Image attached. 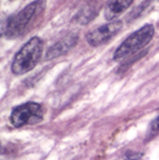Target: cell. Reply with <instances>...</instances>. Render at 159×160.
I'll use <instances>...</instances> for the list:
<instances>
[{
  "label": "cell",
  "instance_id": "4",
  "mask_svg": "<svg viewBox=\"0 0 159 160\" xmlns=\"http://www.w3.org/2000/svg\"><path fill=\"white\" fill-rule=\"evenodd\" d=\"M44 110L38 102H28L15 107L11 113L10 120L12 125L20 128L25 125H35L43 119Z\"/></svg>",
  "mask_w": 159,
  "mask_h": 160
},
{
  "label": "cell",
  "instance_id": "8",
  "mask_svg": "<svg viewBox=\"0 0 159 160\" xmlns=\"http://www.w3.org/2000/svg\"><path fill=\"white\" fill-rule=\"evenodd\" d=\"M98 10H97L95 5H86L77 14L74 20L79 24H88L90 21H92L95 17L97 16Z\"/></svg>",
  "mask_w": 159,
  "mask_h": 160
},
{
  "label": "cell",
  "instance_id": "9",
  "mask_svg": "<svg viewBox=\"0 0 159 160\" xmlns=\"http://www.w3.org/2000/svg\"><path fill=\"white\" fill-rule=\"evenodd\" d=\"M147 52H148V51H147V50H145V51H142V53H139V55L133 56V59H132V60H129V61H127V62L125 63V64H122V65L121 66V67L118 68V72H124V71L126 70V69H128V68L130 67V66L132 65V64H133L134 62H136V61H137V60H138V59L142 58V57L145 56Z\"/></svg>",
  "mask_w": 159,
  "mask_h": 160
},
{
  "label": "cell",
  "instance_id": "5",
  "mask_svg": "<svg viewBox=\"0 0 159 160\" xmlns=\"http://www.w3.org/2000/svg\"><path fill=\"white\" fill-rule=\"evenodd\" d=\"M122 25H124V23H122V20H116L113 21V22L104 24L100 28L89 32L86 35L87 43L92 47L101 46V45L110 41L111 38L117 35L122 28Z\"/></svg>",
  "mask_w": 159,
  "mask_h": 160
},
{
  "label": "cell",
  "instance_id": "10",
  "mask_svg": "<svg viewBox=\"0 0 159 160\" xmlns=\"http://www.w3.org/2000/svg\"><path fill=\"white\" fill-rule=\"evenodd\" d=\"M157 133H159V115L156 117V119L153 120V122L150 126L149 129V138L155 136Z\"/></svg>",
  "mask_w": 159,
  "mask_h": 160
},
{
  "label": "cell",
  "instance_id": "6",
  "mask_svg": "<svg viewBox=\"0 0 159 160\" xmlns=\"http://www.w3.org/2000/svg\"><path fill=\"white\" fill-rule=\"evenodd\" d=\"M77 41H79V36L76 32H69L60 39L58 42L52 44L46 51V56H45V60L50 61L56 58H59L63 55H66L70 49L76 46Z\"/></svg>",
  "mask_w": 159,
  "mask_h": 160
},
{
  "label": "cell",
  "instance_id": "2",
  "mask_svg": "<svg viewBox=\"0 0 159 160\" xmlns=\"http://www.w3.org/2000/svg\"><path fill=\"white\" fill-rule=\"evenodd\" d=\"M43 45V41L39 37L29 39L14 57L11 66L12 72L16 75H22L32 70L41 59Z\"/></svg>",
  "mask_w": 159,
  "mask_h": 160
},
{
  "label": "cell",
  "instance_id": "7",
  "mask_svg": "<svg viewBox=\"0 0 159 160\" xmlns=\"http://www.w3.org/2000/svg\"><path fill=\"white\" fill-rule=\"evenodd\" d=\"M134 0H108L105 5V19L107 21L115 20L122 13H125Z\"/></svg>",
  "mask_w": 159,
  "mask_h": 160
},
{
  "label": "cell",
  "instance_id": "3",
  "mask_svg": "<svg viewBox=\"0 0 159 160\" xmlns=\"http://www.w3.org/2000/svg\"><path fill=\"white\" fill-rule=\"evenodd\" d=\"M155 28L151 23H147L142 28L129 36L126 40L117 47L113 55L114 61H121L122 59H127L132 57L137 51L142 49L147 44L150 43L152 38L154 37Z\"/></svg>",
  "mask_w": 159,
  "mask_h": 160
},
{
  "label": "cell",
  "instance_id": "11",
  "mask_svg": "<svg viewBox=\"0 0 159 160\" xmlns=\"http://www.w3.org/2000/svg\"><path fill=\"white\" fill-rule=\"evenodd\" d=\"M142 153L134 152V151H128L124 155V159L125 160H138L142 158Z\"/></svg>",
  "mask_w": 159,
  "mask_h": 160
},
{
  "label": "cell",
  "instance_id": "1",
  "mask_svg": "<svg viewBox=\"0 0 159 160\" xmlns=\"http://www.w3.org/2000/svg\"><path fill=\"white\" fill-rule=\"evenodd\" d=\"M45 8L46 0H34L1 23V36L7 39H15L22 36L44 14Z\"/></svg>",
  "mask_w": 159,
  "mask_h": 160
}]
</instances>
